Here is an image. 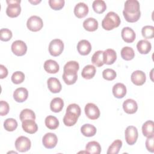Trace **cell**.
Returning a JSON list of instances; mask_svg holds the SVG:
<instances>
[{"mask_svg":"<svg viewBox=\"0 0 154 154\" xmlns=\"http://www.w3.org/2000/svg\"><path fill=\"white\" fill-rule=\"evenodd\" d=\"M140 3L137 0H127L125 2L123 14L128 22L134 23L137 22L140 16Z\"/></svg>","mask_w":154,"mask_h":154,"instance_id":"obj_1","label":"cell"},{"mask_svg":"<svg viewBox=\"0 0 154 154\" xmlns=\"http://www.w3.org/2000/svg\"><path fill=\"white\" fill-rule=\"evenodd\" d=\"M79 69V63L76 61H70L64 66L63 79L67 85H72L78 79L77 72Z\"/></svg>","mask_w":154,"mask_h":154,"instance_id":"obj_2","label":"cell"},{"mask_svg":"<svg viewBox=\"0 0 154 154\" xmlns=\"http://www.w3.org/2000/svg\"><path fill=\"white\" fill-rule=\"evenodd\" d=\"M81 108L76 103L68 105L66 112L63 118V123L67 126H72L76 124L79 117L81 116Z\"/></svg>","mask_w":154,"mask_h":154,"instance_id":"obj_3","label":"cell"},{"mask_svg":"<svg viewBox=\"0 0 154 154\" xmlns=\"http://www.w3.org/2000/svg\"><path fill=\"white\" fill-rule=\"evenodd\" d=\"M121 20L119 15L113 11L108 12L102 21V26L107 31L112 30L118 27L120 24Z\"/></svg>","mask_w":154,"mask_h":154,"instance_id":"obj_4","label":"cell"},{"mask_svg":"<svg viewBox=\"0 0 154 154\" xmlns=\"http://www.w3.org/2000/svg\"><path fill=\"white\" fill-rule=\"evenodd\" d=\"M8 6L6 8V14L10 17H16L21 12L20 0H7Z\"/></svg>","mask_w":154,"mask_h":154,"instance_id":"obj_5","label":"cell"},{"mask_svg":"<svg viewBox=\"0 0 154 154\" xmlns=\"http://www.w3.org/2000/svg\"><path fill=\"white\" fill-rule=\"evenodd\" d=\"M64 49V43L60 39L52 40L49 45V52L53 57H57L61 54Z\"/></svg>","mask_w":154,"mask_h":154,"instance_id":"obj_6","label":"cell"},{"mask_svg":"<svg viewBox=\"0 0 154 154\" xmlns=\"http://www.w3.org/2000/svg\"><path fill=\"white\" fill-rule=\"evenodd\" d=\"M26 26L29 30L33 32H37L43 28V22L40 17L32 16L28 19Z\"/></svg>","mask_w":154,"mask_h":154,"instance_id":"obj_7","label":"cell"},{"mask_svg":"<svg viewBox=\"0 0 154 154\" xmlns=\"http://www.w3.org/2000/svg\"><path fill=\"white\" fill-rule=\"evenodd\" d=\"M125 137L126 141L129 145L134 144L136 143L138 137L137 128L134 126H128L125 132Z\"/></svg>","mask_w":154,"mask_h":154,"instance_id":"obj_8","label":"cell"},{"mask_svg":"<svg viewBox=\"0 0 154 154\" xmlns=\"http://www.w3.org/2000/svg\"><path fill=\"white\" fill-rule=\"evenodd\" d=\"M31 146L30 140L25 136H20L15 141V147L20 152H25L29 150Z\"/></svg>","mask_w":154,"mask_h":154,"instance_id":"obj_9","label":"cell"},{"mask_svg":"<svg viewBox=\"0 0 154 154\" xmlns=\"http://www.w3.org/2000/svg\"><path fill=\"white\" fill-rule=\"evenodd\" d=\"M87 117L91 120H96L100 117V111L98 107L93 103H87L84 108Z\"/></svg>","mask_w":154,"mask_h":154,"instance_id":"obj_10","label":"cell"},{"mask_svg":"<svg viewBox=\"0 0 154 154\" xmlns=\"http://www.w3.org/2000/svg\"><path fill=\"white\" fill-rule=\"evenodd\" d=\"M11 51L17 56L24 55L27 51L26 43L22 40H16L11 45Z\"/></svg>","mask_w":154,"mask_h":154,"instance_id":"obj_11","label":"cell"},{"mask_svg":"<svg viewBox=\"0 0 154 154\" xmlns=\"http://www.w3.org/2000/svg\"><path fill=\"white\" fill-rule=\"evenodd\" d=\"M57 142L58 138L57 135L52 132L46 133L42 139L43 144L47 149H52L55 147Z\"/></svg>","mask_w":154,"mask_h":154,"instance_id":"obj_12","label":"cell"},{"mask_svg":"<svg viewBox=\"0 0 154 154\" xmlns=\"http://www.w3.org/2000/svg\"><path fill=\"white\" fill-rule=\"evenodd\" d=\"M131 79L134 84L140 86L143 85L146 82V75L145 73L141 70H135L132 73Z\"/></svg>","mask_w":154,"mask_h":154,"instance_id":"obj_13","label":"cell"},{"mask_svg":"<svg viewBox=\"0 0 154 154\" xmlns=\"http://www.w3.org/2000/svg\"><path fill=\"white\" fill-rule=\"evenodd\" d=\"M22 127L25 132L30 134L35 133L38 130V126L32 119H26L23 121Z\"/></svg>","mask_w":154,"mask_h":154,"instance_id":"obj_14","label":"cell"},{"mask_svg":"<svg viewBox=\"0 0 154 154\" xmlns=\"http://www.w3.org/2000/svg\"><path fill=\"white\" fill-rule=\"evenodd\" d=\"M28 96V91L24 87H19L16 88L13 93V98L17 102H23Z\"/></svg>","mask_w":154,"mask_h":154,"instance_id":"obj_15","label":"cell"},{"mask_svg":"<svg viewBox=\"0 0 154 154\" xmlns=\"http://www.w3.org/2000/svg\"><path fill=\"white\" fill-rule=\"evenodd\" d=\"M123 108L127 114H132L137 112L138 109V105L136 101L132 99H128L124 101L123 103Z\"/></svg>","mask_w":154,"mask_h":154,"instance_id":"obj_16","label":"cell"},{"mask_svg":"<svg viewBox=\"0 0 154 154\" xmlns=\"http://www.w3.org/2000/svg\"><path fill=\"white\" fill-rule=\"evenodd\" d=\"M122 39L126 43H132L136 37L134 31L130 27H124L121 32Z\"/></svg>","mask_w":154,"mask_h":154,"instance_id":"obj_17","label":"cell"},{"mask_svg":"<svg viewBox=\"0 0 154 154\" xmlns=\"http://www.w3.org/2000/svg\"><path fill=\"white\" fill-rule=\"evenodd\" d=\"M77 50L79 54L87 55L91 51V43L87 40H81L78 43Z\"/></svg>","mask_w":154,"mask_h":154,"instance_id":"obj_18","label":"cell"},{"mask_svg":"<svg viewBox=\"0 0 154 154\" xmlns=\"http://www.w3.org/2000/svg\"><path fill=\"white\" fill-rule=\"evenodd\" d=\"M88 13V7L84 2L78 3L74 8V14L78 18L85 17Z\"/></svg>","mask_w":154,"mask_h":154,"instance_id":"obj_19","label":"cell"},{"mask_svg":"<svg viewBox=\"0 0 154 154\" xmlns=\"http://www.w3.org/2000/svg\"><path fill=\"white\" fill-rule=\"evenodd\" d=\"M47 84L48 89L51 93H57L61 90V84L60 81L56 78H49L47 81Z\"/></svg>","mask_w":154,"mask_h":154,"instance_id":"obj_20","label":"cell"},{"mask_svg":"<svg viewBox=\"0 0 154 154\" xmlns=\"http://www.w3.org/2000/svg\"><path fill=\"white\" fill-rule=\"evenodd\" d=\"M117 59V54L114 49H107L103 51L104 64L107 65L112 64Z\"/></svg>","mask_w":154,"mask_h":154,"instance_id":"obj_21","label":"cell"},{"mask_svg":"<svg viewBox=\"0 0 154 154\" xmlns=\"http://www.w3.org/2000/svg\"><path fill=\"white\" fill-rule=\"evenodd\" d=\"M44 69L49 73L54 74L59 71V64L53 60H48L44 63Z\"/></svg>","mask_w":154,"mask_h":154,"instance_id":"obj_22","label":"cell"},{"mask_svg":"<svg viewBox=\"0 0 154 154\" xmlns=\"http://www.w3.org/2000/svg\"><path fill=\"white\" fill-rule=\"evenodd\" d=\"M113 95L118 98H123L126 94V87L122 83H117L112 87Z\"/></svg>","mask_w":154,"mask_h":154,"instance_id":"obj_23","label":"cell"},{"mask_svg":"<svg viewBox=\"0 0 154 154\" xmlns=\"http://www.w3.org/2000/svg\"><path fill=\"white\" fill-rule=\"evenodd\" d=\"M138 51L141 54H147L151 51V43L147 40H141L137 44Z\"/></svg>","mask_w":154,"mask_h":154,"instance_id":"obj_24","label":"cell"},{"mask_svg":"<svg viewBox=\"0 0 154 154\" xmlns=\"http://www.w3.org/2000/svg\"><path fill=\"white\" fill-rule=\"evenodd\" d=\"M83 27L88 31H94L98 28V22L94 18L88 17L84 21Z\"/></svg>","mask_w":154,"mask_h":154,"instance_id":"obj_25","label":"cell"},{"mask_svg":"<svg viewBox=\"0 0 154 154\" xmlns=\"http://www.w3.org/2000/svg\"><path fill=\"white\" fill-rule=\"evenodd\" d=\"M85 150L88 153L99 154L101 152V146L98 142L91 141L86 144Z\"/></svg>","mask_w":154,"mask_h":154,"instance_id":"obj_26","label":"cell"},{"mask_svg":"<svg viewBox=\"0 0 154 154\" xmlns=\"http://www.w3.org/2000/svg\"><path fill=\"white\" fill-rule=\"evenodd\" d=\"M96 69L93 65L88 64L85 66L82 70V77L86 79H90L93 78L96 74Z\"/></svg>","mask_w":154,"mask_h":154,"instance_id":"obj_27","label":"cell"},{"mask_svg":"<svg viewBox=\"0 0 154 154\" xmlns=\"http://www.w3.org/2000/svg\"><path fill=\"white\" fill-rule=\"evenodd\" d=\"M154 123L152 120L146 122L142 126V132L144 137H150L154 136Z\"/></svg>","mask_w":154,"mask_h":154,"instance_id":"obj_28","label":"cell"},{"mask_svg":"<svg viewBox=\"0 0 154 154\" xmlns=\"http://www.w3.org/2000/svg\"><path fill=\"white\" fill-rule=\"evenodd\" d=\"M64 106V101L60 97L54 98L50 103V108L54 112H60Z\"/></svg>","mask_w":154,"mask_h":154,"instance_id":"obj_29","label":"cell"},{"mask_svg":"<svg viewBox=\"0 0 154 154\" xmlns=\"http://www.w3.org/2000/svg\"><path fill=\"white\" fill-rule=\"evenodd\" d=\"M81 132L84 136L90 137L96 134V128L93 125L84 124L81 128Z\"/></svg>","mask_w":154,"mask_h":154,"instance_id":"obj_30","label":"cell"},{"mask_svg":"<svg viewBox=\"0 0 154 154\" xmlns=\"http://www.w3.org/2000/svg\"><path fill=\"white\" fill-rule=\"evenodd\" d=\"M91 63L97 67H101L104 64L103 51H97L94 53L91 57Z\"/></svg>","mask_w":154,"mask_h":154,"instance_id":"obj_31","label":"cell"},{"mask_svg":"<svg viewBox=\"0 0 154 154\" xmlns=\"http://www.w3.org/2000/svg\"><path fill=\"white\" fill-rule=\"evenodd\" d=\"M122 58L126 61L132 60L135 57V52L134 49L129 46L123 47L120 52Z\"/></svg>","mask_w":154,"mask_h":154,"instance_id":"obj_32","label":"cell"},{"mask_svg":"<svg viewBox=\"0 0 154 154\" xmlns=\"http://www.w3.org/2000/svg\"><path fill=\"white\" fill-rule=\"evenodd\" d=\"M46 126L49 129H55L59 126V121L57 118L53 116H48L45 120Z\"/></svg>","mask_w":154,"mask_h":154,"instance_id":"obj_33","label":"cell"},{"mask_svg":"<svg viewBox=\"0 0 154 154\" xmlns=\"http://www.w3.org/2000/svg\"><path fill=\"white\" fill-rule=\"evenodd\" d=\"M92 7L94 12L98 14H101L106 10V5L105 1L102 0H95L93 2Z\"/></svg>","mask_w":154,"mask_h":154,"instance_id":"obj_34","label":"cell"},{"mask_svg":"<svg viewBox=\"0 0 154 154\" xmlns=\"http://www.w3.org/2000/svg\"><path fill=\"white\" fill-rule=\"evenodd\" d=\"M122 146V141L120 140H116L108 147L107 154H117Z\"/></svg>","mask_w":154,"mask_h":154,"instance_id":"obj_35","label":"cell"},{"mask_svg":"<svg viewBox=\"0 0 154 154\" xmlns=\"http://www.w3.org/2000/svg\"><path fill=\"white\" fill-rule=\"evenodd\" d=\"M17 127V121L13 118H9L6 119L4 122V129L8 132L14 131Z\"/></svg>","mask_w":154,"mask_h":154,"instance_id":"obj_36","label":"cell"},{"mask_svg":"<svg viewBox=\"0 0 154 154\" xmlns=\"http://www.w3.org/2000/svg\"><path fill=\"white\" fill-rule=\"evenodd\" d=\"M19 118L22 122L26 119H32L35 120V114L34 112L31 109H24L20 112L19 115Z\"/></svg>","mask_w":154,"mask_h":154,"instance_id":"obj_37","label":"cell"},{"mask_svg":"<svg viewBox=\"0 0 154 154\" xmlns=\"http://www.w3.org/2000/svg\"><path fill=\"white\" fill-rule=\"evenodd\" d=\"M141 34L143 37L145 38H152L154 37V27L150 25L143 26L141 29Z\"/></svg>","mask_w":154,"mask_h":154,"instance_id":"obj_38","label":"cell"},{"mask_svg":"<svg viewBox=\"0 0 154 154\" xmlns=\"http://www.w3.org/2000/svg\"><path fill=\"white\" fill-rule=\"evenodd\" d=\"M25 75L22 72L17 71L13 73L11 76V81L15 84H19L23 82Z\"/></svg>","mask_w":154,"mask_h":154,"instance_id":"obj_39","label":"cell"},{"mask_svg":"<svg viewBox=\"0 0 154 154\" xmlns=\"http://www.w3.org/2000/svg\"><path fill=\"white\" fill-rule=\"evenodd\" d=\"M117 73L115 70L111 69H106L102 72L103 78L107 81H112L116 78Z\"/></svg>","mask_w":154,"mask_h":154,"instance_id":"obj_40","label":"cell"},{"mask_svg":"<svg viewBox=\"0 0 154 154\" xmlns=\"http://www.w3.org/2000/svg\"><path fill=\"white\" fill-rule=\"evenodd\" d=\"M49 6L54 10H60L63 8L65 1L64 0H49Z\"/></svg>","mask_w":154,"mask_h":154,"instance_id":"obj_41","label":"cell"},{"mask_svg":"<svg viewBox=\"0 0 154 154\" xmlns=\"http://www.w3.org/2000/svg\"><path fill=\"white\" fill-rule=\"evenodd\" d=\"M13 36L12 32L8 28H2L0 31V39L4 42L9 41Z\"/></svg>","mask_w":154,"mask_h":154,"instance_id":"obj_42","label":"cell"},{"mask_svg":"<svg viewBox=\"0 0 154 154\" xmlns=\"http://www.w3.org/2000/svg\"><path fill=\"white\" fill-rule=\"evenodd\" d=\"M10 110V106L8 103L4 100L0 102V115L1 116H6Z\"/></svg>","mask_w":154,"mask_h":154,"instance_id":"obj_43","label":"cell"},{"mask_svg":"<svg viewBox=\"0 0 154 154\" xmlns=\"http://www.w3.org/2000/svg\"><path fill=\"white\" fill-rule=\"evenodd\" d=\"M153 143H154V136L147 137L146 141V147L148 151L152 153L154 152Z\"/></svg>","mask_w":154,"mask_h":154,"instance_id":"obj_44","label":"cell"},{"mask_svg":"<svg viewBox=\"0 0 154 154\" xmlns=\"http://www.w3.org/2000/svg\"><path fill=\"white\" fill-rule=\"evenodd\" d=\"M8 75L7 69L2 64L0 65V78L4 79L6 78Z\"/></svg>","mask_w":154,"mask_h":154,"instance_id":"obj_45","label":"cell"},{"mask_svg":"<svg viewBox=\"0 0 154 154\" xmlns=\"http://www.w3.org/2000/svg\"><path fill=\"white\" fill-rule=\"evenodd\" d=\"M28 1H29L30 3H31L32 4H33V5H36V4H38V3L41 2V1H40H40H38V0H35V1H31V0H29Z\"/></svg>","mask_w":154,"mask_h":154,"instance_id":"obj_46","label":"cell"}]
</instances>
